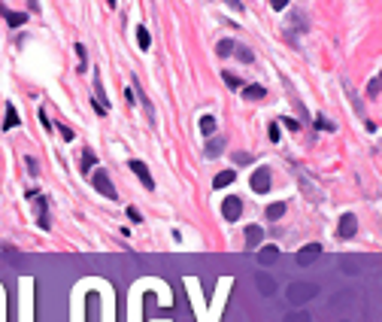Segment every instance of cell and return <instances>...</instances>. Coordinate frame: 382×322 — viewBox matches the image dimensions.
<instances>
[{"label": "cell", "mask_w": 382, "mask_h": 322, "mask_svg": "<svg viewBox=\"0 0 382 322\" xmlns=\"http://www.w3.org/2000/svg\"><path fill=\"white\" fill-rule=\"evenodd\" d=\"M285 295H288V301H291L294 307H301V304H307V301H313V298L319 295V286H316V283H291Z\"/></svg>", "instance_id": "cell-1"}, {"label": "cell", "mask_w": 382, "mask_h": 322, "mask_svg": "<svg viewBox=\"0 0 382 322\" xmlns=\"http://www.w3.org/2000/svg\"><path fill=\"white\" fill-rule=\"evenodd\" d=\"M91 183H94V189L103 195V198H109V201H115V186L109 183V176H106V170H94L91 173Z\"/></svg>", "instance_id": "cell-2"}, {"label": "cell", "mask_w": 382, "mask_h": 322, "mask_svg": "<svg viewBox=\"0 0 382 322\" xmlns=\"http://www.w3.org/2000/svg\"><path fill=\"white\" fill-rule=\"evenodd\" d=\"M322 253H325L322 243H307V246L298 253V265H301V268H310V265H316V262L322 259Z\"/></svg>", "instance_id": "cell-3"}, {"label": "cell", "mask_w": 382, "mask_h": 322, "mask_svg": "<svg viewBox=\"0 0 382 322\" xmlns=\"http://www.w3.org/2000/svg\"><path fill=\"white\" fill-rule=\"evenodd\" d=\"M270 167H258L255 173H252V192H258V195H264V192H270Z\"/></svg>", "instance_id": "cell-4"}, {"label": "cell", "mask_w": 382, "mask_h": 322, "mask_svg": "<svg viewBox=\"0 0 382 322\" xmlns=\"http://www.w3.org/2000/svg\"><path fill=\"white\" fill-rule=\"evenodd\" d=\"M240 213H243V201H240V198H225V201H222V216H225L228 222H237Z\"/></svg>", "instance_id": "cell-5"}, {"label": "cell", "mask_w": 382, "mask_h": 322, "mask_svg": "<svg viewBox=\"0 0 382 322\" xmlns=\"http://www.w3.org/2000/svg\"><path fill=\"white\" fill-rule=\"evenodd\" d=\"M355 231H358V219H355L352 213H346V216L340 219V228H337V237H340V240H349V237H355Z\"/></svg>", "instance_id": "cell-6"}, {"label": "cell", "mask_w": 382, "mask_h": 322, "mask_svg": "<svg viewBox=\"0 0 382 322\" xmlns=\"http://www.w3.org/2000/svg\"><path fill=\"white\" fill-rule=\"evenodd\" d=\"M131 170L143 180V186H146V189H155V180H152V173H149V167H146L143 161H137V158H134V161H131Z\"/></svg>", "instance_id": "cell-7"}, {"label": "cell", "mask_w": 382, "mask_h": 322, "mask_svg": "<svg viewBox=\"0 0 382 322\" xmlns=\"http://www.w3.org/2000/svg\"><path fill=\"white\" fill-rule=\"evenodd\" d=\"M0 12H3V18L9 21V27H21V24L27 21V12H12V9H6L3 3H0Z\"/></svg>", "instance_id": "cell-8"}, {"label": "cell", "mask_w": 382, "mask_h": 322, "mask_svg": "<svg viewBox=\"0 0 382 322\" xmlns=\"http://www.w3.org/2000/svg\"><path fill=\"white\" fill-rule=\"evenodd\" d=\"M276 259H279V249H276L273 243H270V246H261V249H258V265H264V268H267V265H273Z\"/></svg>", "instance_id": "cell-9"}, {"label": "cell", "mask_w": 382, "mask_h": 322, "mask_svg": "<svg viewBox=\"0 0 382 322\" xmlns=\"http://www.w3.org/2000/svg\"><path fill=\"white\" fill-rule=\"evenodd\" d=\"M261 237H264V228H258V225H246V246H258Z\"/></svg>", "instance_id": "cell-10"}, {"label": "cell", "mask_w": 382, "mask_h": 322, "mask_svg": "<svg viewBox=\"0 0 382 322\" xmlns=\"http://www.w3.org/2000/svg\"><path fill=\"white\" fill-rule=\"evenodd\" d=\"M222 149H225V137H213V140L206 143V149H203V155H206V158H216V155H219Z\"/></svg>", "instance_id": "cell-11"}, {"label": "cell", "mask_w": 382, "mask_h": 322, "mask_svg": "<svg viewBox=\"0 0 382 322\" xmlns=\"http://www.w3.org/2000/svg\"><path fill=\"white\" fill-rule=\"evenodd\" d=\"M18 125V113H15V106L12 103H6V119H3V131H12Z\"/></svg>", "instance_id": "cell-12"}, {"label": "cell", "mask_w": 382, "mask_h": 322, "mask_svg": "<svg viewBox=\"0 0 382 322\" xmlns=\"http://www.w3.org/2000/svg\"><path fill=\"white\" fill-rule=\"evenodd\" d=\"M258 292H261V295H273V292H276L273 277H264V274H261V277H258Z\"/></svg>", "instance_id": "cell-13"}, {"label": "cell", "mask_w": 382, "mask_h": 322, "mask_svg": "<svg viewBox=\"0 0 382 322\" xmlns=\"http://www.w3.org/2000/svg\"><path fill=\"white\" fill-rule=\"evenodd\" d=\"M234 180H237V176H234V170H222V173L213 180V186H216V189H225V186H231Z\"/></svg>", "instance_id": "cell-14"}, {"label": "cell", "mask_w": 382, "mask_h": 322, "mask_svg": "<svg viewBox=\"0 0 382 322\" xmlns=\"http://www.w3.org/2000/svg\"><path fill=\"white\" fill-rule=\"evenodd\" d=\"M0 256H6L15 268H21V256H18V249H15V246H9V243H6V246H0Z\"/></svg>", "instance_id": "cell-15"}, {"label": "cell", "mask_w": 382, "mask_h": 322, "mask_svg": "<svg viewBox=\"0 0 382 322\" xmlns=\"http://www.w3.org/2000/svg\"><path fill=\"white\" fill-rule=\"evenodd\" d=\"M200 134H203V137H213V134H216V119H213V116H203V119H200Z\"/></svg>", "instance_id": "cell-16"}, {"label": "cell", "mask_w": 382, "mask_h": 322, "mask_svg": "<svg viewBox=\"0 0 382 322\" xmlns=\"http://www.w3.org/2000/svg\"><path fill=\"white\" fill-rule=\"evenodd\" d=\"M234 52H237V61H243V64H252V61H255L252 49H246V46H234Z\"/></svg>", "instance_id": "cell-17"}, {"label": "cell", "mask_w": 382, "mask_h": 322, "mask_svg": "<svg viewBox=\"0 0 382 322\" xmlns=\"http://www.w3.org/2000/svg\"><path fill=\"white\" fill-rule=\"evenodd\" d=\"M282 216H285V204H270V207H267V219H270V222H276V219H282Z\"/></svg>", "instance_id": "cell-18"}, {"label": "cell", "mask_w": 382, "mask_h": 322, "mask_svg": "<svg viewBox=\"0 0 382 322\" xmlns=\"http://www.w3.org/2000/svg\"><path fill=\"white\" fill-rule=\"evenodd\" d=\"M137 43H140V49H143V52L149 49V43H152V37H149V27H137Z\"/></svg>", "instance_id": "cell-19"}, {"label": "cell", "mask_w": 382, "mask_h": 322, "mask_svg": "<svg viewBox=\"0 0 382 322\" xmlns=\"http://www.w3.org/2000/svg\"><path fill=\"white\" fill-rule=\"evenodd\" d=\"M243 94H246V100H261V97H264V94H267V91H264V88H261V85H249V88H246V91H243Z\"/></svg>", "instance_id": "cell-20"}, {"label": "cell", "mask_w": 382, "mask_h": 322, "mask_svg": "<svg viewBox=\"0 0 382 322\" xmlns=\"http://www.w3.org/2000/svg\"><path fill=\"white\" fill-rule=\"evenodd\" d=\"M282 322H313V316H310L307 310H294V313H288Z\"/></svg>", "instance_id": "cell-21"}, {"label": "cell", "mask_w": 382, "mask_h": 322, "mask_svg": "<svg viewBox=\"0 0 382 322\" xmlns=\"http://www.w3.org/2000/svg\"><path fill=\"white\" fill-rule=\"evenodd\" d=\"M216 52H219V55H222V58H228V55H231V52H234V40H222V43H219V49H216Z\"/></svg>", "instance_id": "cell-22"}, {"label": "cell", "mask_w": 382, "mask_h": 322, "mask_svg": "<svg viewBox=\"0 0 382 322\" xmlns=\"http://www.w3.org/2000/svg\"><path fill=\"white\" fill-rule=\"evenodd\" d=\"M234 161H237V164H252V161H255V155H249V152H237V155H234Z\"/></svg>", "instance_id": "cell-23"}, {"label": "cell", "mask_w": 382, "mask_h": 322, "mask_svg": "<svg viewBox=\"0 0 382 322\" xmlns=\"http://www.w3.org/2000/svg\"><path fill=\"white\" fill-rule=\"evenodd\" d=\"M225 82H228V88H240V79L234 73H225Z\"/></svg>", "instance_id": "cell-24"}, {"label": "cell", "mask_w": 382, "mask_h": 322, "mask_svg": "<svg viewBox=\"0 0 382 322\" xmlns=\"http://www.w3.org/2000/svg\"><path fill=\"white\" fill-rule=\"evenodd\" d=\"M82 167H85V170H91V167H94V155H91V152H85V155H82Z\"/></svg>", "instance_id": "cell-25"}, {"label": "cell", "mask_w": 382, "mask_h": 322, "mask_svg": "<svg viewBox=\"0 0 382 322\" xmlns=\"http://www.w3.org/2000/svg\"><path fill=\"white\" fill-rule=\"evenodd\" d=\"M370 97H379V79H370Z\"/></svg>", "instance_id": "cell-26"}, {"label": "cell", "mask_w": 382, "mask_h": 322, "mask_svg": "<svg viewBox=\"0 0 382 322\" xmlns=\"http://www.w3.org/2000/svg\"><path fill=\"white\" fill-rule=\"evenodd\" d=\"M282 122H285V125H288V128H291V131H301V125H298V122H294V119H282Z\"/></svg>", "instance_id": "cell-27"}, {"label": "cell", "mask_w": 382, "mask_h": 322, "mask_svg": "<svg viewBox=\"0 0 382 322\" xmlns=\"http://www.w3.org/2000/svg\"><path fill=\"white\" fill-rule=\"evenodd\" d=\"M58 131H61V137H64V140H73V131H70V128H58Z\"/></svg>", "instance_id": "cell-28"}, {"label": "cell", "mask_w": 382, "mask_h": 322, "mask_svg": "<svg viewBox=\"0 0 382 322\" xmlns=\"http://www.w3.org/2000/svg\"><path fill=\"white\" fill-rule=\"evenodd\" d=\"M270 140H273V143L279 140V128H276V125H270Z\"/></svg>", "instance_id": "cell-29"}]
</instances>
